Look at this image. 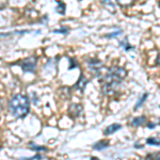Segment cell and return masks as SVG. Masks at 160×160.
Masks as SVG:
<instances>
[{
    "label": "cell",
    "mask_w": 160,
    "mask_h": 160,
    "mask_svg": "<svg viewBox=\"0 0 160 160\" xmlns=\"http://www.w3.org/2000/svg\"><path fill=\"white\" fill-rule=\"evenodd\" d=\"M127 76V71L123 68L112 66L107 69L104 76H99V82L102 86V94L111 96L120 91L121 84L125 77Z\"/></svg>",
    "instance_id": "obj_1"
},
{
    "label": "cell",
    "mask_w": 160,
    "mask_h": 160,
    "mask_svg": "<svg viewBox=\"0 0 160 160\" xmlns=\"http://www.w3.org/2000/svg\"><path fill=\"white\" fill-rule=\"evenodd\" d=\"M9 109L15 118H24L30 111V102L24 94H15L9 102Z\"/></svg>",
    "instance_id": "obj_2"
},
{
    "label": "cell",
    "mask_w": 160,
    "mask_h": 160,
    "mask_svg": "<svg viewBox=\"0 0 160 160\" xmlns=\"http://www.w3.org/2000/svg\"><path fill=\"white\" fill-rule=\"evenodd\" d=\"M37 57H29L26 60H24L20 63V68L24 71V73H34L35 68H37Z\"/></svg>",
    "instance_id": "obj_3"
},
{
    "label": "cell",
    "mask_w": 160,
    "mask_h": 160,
    "mask_svg": "<svg viewBox=\"0 0 160 160\" xmlns=\"http://www.w3.org/2000/svg\"><path fill=\"white\" fill-rule=\"evenodd\" d=\"M88 66H89V68L91 69L92 72H95V73H97V75H99L100 69L104 68V63L100 60H98V59L93 58L88 61Z\"/></svg>",
    "instance_id": "obj_4"
},
{
    "label": "cell",
    "mask_w": 160,
    "mask_h": 160,
    "mask_svg": "<svg viewBox=\"0 0 160 160\" xmlns=\"http://www.w3.org/2000/svg\"><path fill=\"white\" fill-rule=\"evenodd\" d=\"M81 112H82V106L81 105L74 104V105L71 106V108H69V114L72 115V118L79 117Z\"/></svg>",
    "instance_id": "obj_5"
},
{
    "label": "cell",
    "mask_w": 160,
    "mask_h": 160,
    "mask_svg": "<svg viewBox=\"0 0 160 160\" xmlns=\"http://www.w3.org/2000/svg\"><path fill=\"white\" fill-rule=\"evenodd\" d=\"M148 122V118L144 115H141V117L135 118L132 121H131V125L135 126V127H140V126H144Z\"/></svg>",
    "instance_id": "obj_6"
},
{
    "label": "cell",
    "mask_w": 160,
    "mask_h": 160,
    "mask_svg": "<svg viewBox=\"0 0 160 160\" xmlns=\"http://www.w3.org/2000/svg\"><path fill=\"white\" fill-rule=\"evenodd\" d=\"M121 128H122V125H121V124H112V125H109L107 128H106L104 133L106 136L112 135V133H114L115 131L120 130Z\"/></svg>",
    "instance_id": "obj_7"
},
{
    "label": "cell",
    "mask_w": 160,
    "mask_h": 160,
    "mask_svg": "<svg viewBox=\"0 0 160 160\" xmlns=\"http://www.w3.org/2000/svg\"><path fill=\"white\" fill-rule=\"evenodd\" d=\"M109 146V142L107 140H102V141H98L93 145V149L95 151H102V149L107 148Z\"/></svg>",
    "instance_id": "obj_8"
},
{
    "label": "cell",
    "mask_w": 160,
    "mask_h": 160,
    "mask_svg": "<svg viewBox=\"0 0 160 160\" xmlns=\"http://www.w3.org/2000/svg\"><path fill=\"white\" fill-rule=\"evenodd\" d=\"M87 83H88V79L83 76V75H81L79 80H78V82H77L75 87H76L77 89H79L80 91H83V90L86 89V87H87Z\"/></svg>",
    "instance_id": "obj_9"
},
{
    "label": "cell",
    "mask_w": 160,
    "mask_h": 160,
    "mask_svg": "<svg viewBox=\"0 0 160 160\" xmlns=\"http://www.w3.org/2000/svg\"><path fill=\"white\" fill-rule=\"evenodd\" d=\"M102 3L104 4L105 8H107L109 11H111L112 13L115 12V7H114V3H113L112 0H102Z\"/></svg>",
    "instance_id": "obj_10"
},
{
    "label": "cell",
    "mask_w": 160,
    "mask_h": 160,
    "mask_svg": "<svg viewBox=\"0 0 160 160\" xmlns=\"http://www.w3.org/2000/svg\"><path fill=\"white\" fill-rule=\"evenodd\" d=\"M148 93H144V94L142 95V96L140 97V99L138 100V102H137V104H136V106H135V109H133V110H135V111L138 110L139 108H140L141 106L143 105V102L146 100V98H148Z\"/></svg>",
    "instance_id": "obj_11"
},
{
    "label": "cell",
    "mask_w": 160,
    "mask_h": 160,
    "mask_svg": "<svg viewBox=\"0 0 160 160\" xmlns=\"http://www.w3.org/2000/svg\"><path fill=\"white\" fill-rule=\"evenodd\" d=\"M29 146L32 149H34L35 152H48L47 148H45V146H38V145H37V144L33 143V142H30Z\"/></svg>",
    "instance_id": "obj_12"
},
{
    "label": "cell",
    "mask_w": 160,
    "mask_h": 160,
    "mask_svg": "<svg viewBox=\"0 0 160 160\" xmlns=\"http://www.w3.org/2000/svg\"><path fill=\"white\" fill-rule=\"evenodd\" d=\"M120 45L121 46H124V47H125V50L126 51H129V50H132L133 48V46H131V45H129V44H128V38H124V41H122V42H120Z\"/></svg>",
    "instance_id": "obj_13"
},
{
    "label": "cell",
    "mask_w": 160,
    "mask_h": 160,
    "mask_svg": "<svg viewBox=\"0 0 160 160\" xmlns=\"http://www.w3.org/2000/svg\"><path fill=\"white\" fill-rule=\"evenodd\" d=\"M146 143L148 145H155V146H160V139L158 138H148L146 140Z\"/></svg>",
    "instance_id": "obj_14"
},
{
    "label": "cell",
    "mask_w": 160,
    "mask_h": 160,
    "mask_svg": "<svg viewBox=\"0 0 160 160\" xmlns=\"http://www.w3.org/2000/svg\"><path fill=\"white\" fill-rule=\"evenodd\" d=\"M118 4L122 7H129L131 3L133 2V0H117Z\"/></svg>",
    "instance_id": "obj_15"
},
{
    "label": "cell",
    "mask_w": 160,
    "mask_h": 160,
    "mask_svg": "<svg viewBox=\"0 0 160 160\" xmlns=\"http://www.w3.org/2000/svg\"><path fill=\"white\" fill-rule=\"evenodd\" d=\"M65 9H66L65 4L62 3V2H59V6H58V8H57V12H59L60 14L64 15V13H65Z\"/></svg>",
    "instance_id": "obj_16"
},
{
    "label": "cell",
    "mask_w": 160,
    "mask_h": 160,
    "mask_svg": "<svg viewBox=\"0 0 160 160\" xmlns=\"http://www.w3.org/2000/svg\"><path fill=\"white\" fill-rule=\"evenodd\" d=\"M69 29L68 27H64V28H61V29H57V30H53V32L55 33H62V34H66V33H68Z\"/></svg>",
    "instance_id": "obj_17"
},
{
    "label": "cell",
    "mask_w": 160,
    "mask_h": 160,
    "mask_svg": "<svg viewBox=\"0 0 160 160\" xmlns=\"http://www.w3.org/2000/svg\"><path fill=\"white\" fill-rule=\"evenodd\" d=\"M121 34H122V31L118 30V31H115V32L109 33V34H106L105 37L106 38H114V37H118V35H121Z\"/></svg>",
    "instance_id": "obj_18"
},
{
    "label": "cell",
    "mask_w": 160,
    "mask_h": 160,
    "mask_svg": "<svg viewBox=\"0 0 160 160\" xmlns=\"http://www.w3.org/2000/svg\"><path fill=\"white\" fill-rule=\"evenodd\" d=\"M146 158L149 159V158H153V159H160V152L159 153H155V154H148L146 156Z\"/></svg>",
    "instance_id": "obj_19"
},
{
    "label": "cell",
    "mask_w": 160,
    "mask_h": 160,
    "mask_svg": "<svg viewBox=\"0 0 160 160\" xmlns=\"http://www.w3.org/2000/svg\"><path fill=\"white\" fill-rule=\"evenodd\" d=\"M69 61H71V66H69V69H73L75 68H78V63H74L75 62V59H69Z\"/></svg>",
    "instance_id": "obj_20"
},
{
    "label": "cell",
    "mask_w": 160,
    "mask_h": 160,
    "mask_svg": "<svg viewBox=\"0 0 160 160\" xmlns=\"http://www.w3.org/2000/svg\"><path fill=\"white\" fill-rule=\"evenodd\" d=\"M43 156L42 155H35L33 157H28V158H22V159H27V160H30V159H42Z\"/></svg>",
    "instance_id": "obj_21"
},
{
    "label": "cell",
    "mask_w": 160,
    "mask_h": 160,
    "mask_svg": "<svg viewBox=\"0 0 160 160\" xmlns=\"http://www.w3.org/2000/svg\"><path fill=\"white\" fill-rule=\"evenodd\" d=\"M146 127L149 128V129H154V128L156 127V124H155V123H148V125H146Z\"/></svg>",
    "instance_id": "obj_22"
},
{
    "label": "cell",
    "mask_w": 160,
    "mask_h": 160,
    "mask_svg": "<svg viewBox=\"0 0 160 160\" xmlns=\"http://www.w3.org/2000/svg\"><path fill=\"white\" fill-rule=\"evenodd\" d=\"M156 65L159 66L160 68V52L158 53V56H157V59H156Z\"/></svg>",
    "instance_id": "obj_23"
},
{
    "label": "cell",
    "mask_w": 160,
    "mask_h": 160,
    "mask_svg": "<svg viewBox=\"0 0 160 160\" xmlns=\"http://www.w3.org/2000/svg\"><path fill=\"white\" fill-rule=\"evenodd\" d=\"M135 148H142V145H140V144H135Z\"/></svg>",
    "instance_id": "obj_24"
},
{
    "label": "cell",
    "mask_w": 160,
    "mask_h": 160,
    "mask_svg": "<svg viewBox=\"0 0 160 160\" xmlns=\"http://www.w3.org/2000/svg\"><path fill=\"white\" fill-rule=\"evenodd\" d=\"M159 125H160V120H159Z\"/></svg>",
    "instance_id": "obj_25"
},
{
    "label": "cell",
    "mask_w": 160,
    "mask_h": 160,
    "mask_svg": "<svg viewBox=\"0 0 160 160\" xmlns=\"http://www.w3.org/2000/svg\"><path fill=\"white\" fill-rule=\"evenodd\" d=\"M159 7H160V1H159Z\"/></svg>",
    "instance_id": "obj_26"
},
{
    "label": "cell",
    "mask_w": 160,
    "mask_h": 160,
    "mask_svg": "<svg viewBox=\"0 0 160 160\" xmlns=\"http://www.w3.org/2000/svg\"><path fill=\"white\" fill-rule=\"evenodd\" d=\"M159 108H160V106H159Z\"/></svg>",
    "instance_id": "obj_27"
}]
</instances>
